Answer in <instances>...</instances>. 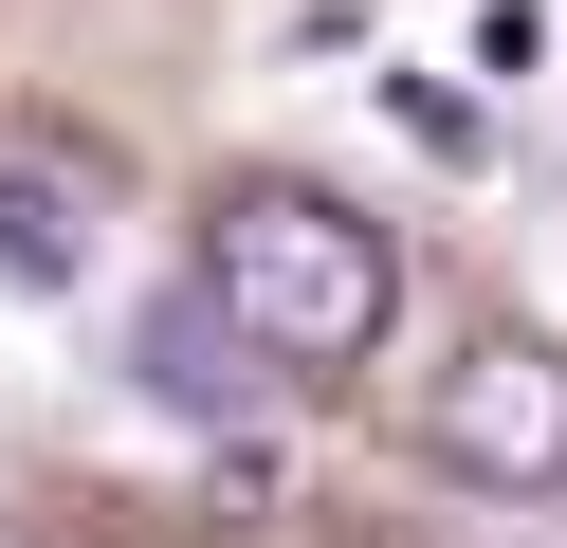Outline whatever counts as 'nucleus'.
Wrapping results in <instances>:
<instances>
[{
    "mask_svg": "<svg viewBox=\"0 0 567 548\" xmlns=\"http://www.w3.org/2000/svg\"><path fill=\"white\" fill-rule=\"evenodd\" d=\"M202 292L257 329V365H367L403 311V238L348 219L330 183H220L202 219Z\"/></svg>",
    "mask_w": 567,
    "mask_h": 548,
    "instance_id": "obj_1",
    "label": "nucleus"
},
{
    "mask_svg": "<svg viewBox=\"0 0 567 548\" xmlns=\"http://www.w3.org/2000/svg\"><path fill=\"white\" fill-rule=\"evenodd\" d=\"M421 438H440L476 494H549V475H567V348L476 329V348L440 365V402H421Z\"/></svg>",
    "mask_w": 567,
    "mask_h": 548,
    "instance_id": "obj_2",
    "label": "nucleus"
},
{
    "mask_svg": "<svg viewBox=\"0 0 567 548\" xmlns=\"http://www.w3.org/2000/svg\"><path fill=\"white\" fill-rule=\"evenodd\" d=\"M128 365H147V402H165V421H220V438H238V402L275 384V365H257V329H238V311H220L202 275H184V292H147Z\"/></svg>",
    "mask_w": 567,
    "mask_h": 548,
    "instance_id": "obj_3",
    "label": "nucleus"
},
{
    "mask_svg": "<svg viewBox=\"0 0 567 548\" xmlns=\"http://www.w3.org/2000/svg\"><path fill=\"white\" fill-rule=\"evenodd\" d=\"M0 292H92V219L55 165H0Z\"/></svg>",
    "mask_w": 567,
    "mask_h": 548,
    "instance_id": "obj_4",
    "label": "nucleus"
},
{
    "mask_svg": "<svg viewBox=\"0 0 567 548\" xmlns=\"http://www.w3.org/2000/svg\"><path fill=\"white\" fill-rule=\"evenodd\" d=\"M384 110H403V128H421V146H440V165H476V110H457V92H440V73H403V55H384Z\"/></svg>",
    "mask_w": 567,
    "mask_h": 548,
    "instance_id": "obj_5",
    "label": "nucleus"
},
{
    "mask_svg": "<svg viewBox=\"0 0 567 548\" xmlns=\"http://www.w3.org/2000/svg\"><path fill=\"white\" fill-rule=\"evenodd\" d=\"M476 73L530 92V73H549V0H476Z\"/></svg>",
    "mask_w": 567,
    "mask_h": 548,
    "instance_id": "obj_6",
    "label": "nucleus"
},
{
    "mask_svg": "<svg viewBox=\"0 0 567 548\" xmlns=\"http://www.w3.org/2000/svg\"><path fill=\"white\" fill-rule=\"evenodd\" d=\"M549 494H567V475H549Z\"/></svg>",
    "mask_w": 567,
    "mask_h": 548,
    "instance_id": "obj_7",
    "label": "nucleus"
}]
</instances>
